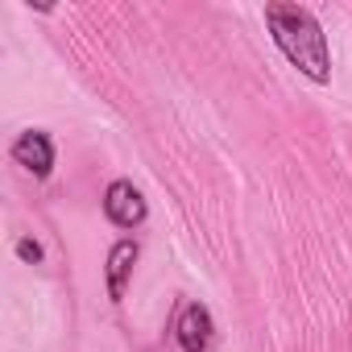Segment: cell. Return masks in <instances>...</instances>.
Returning <instances> with one entry per match:
<instances>
[{
	"instance_id": "6da1fadb",
	"label": "cell",
	"mask_w": 352,
	"mask_h": 352,
	"mask_svg": "<svg viewBox=\"0 0 352 352\" xmlns=\"http://www.w3.org/2000/svg\"><path fill=\"white\" fill-rule=\"evenodd\" d=\"M265 25L278 42V50L290 58V67H298L311 83H327L331 79V50L323 38V25L315 21L311 9L302 5H265Z\"/></svg>"
},
{
	"instance_id": "7a4b0ae2",
	"label": "cell",
	"mask_w": 352,
	"mask_h": 352,
	"mask_svg": "<svg viewBox=\"0 0 352 352\" xmlns=\"http://www.w3.org/2000/svg\"><path fill=\"white\" fill-rule=\"evenodd\" d=\"M104 216H108L116 228H137V224H145V199H141V191H137L133 183H124V179L108 183V191H104Z\"/></svg>"
},
{
	"instance_id": "3957f363",
	"label": "cell",
	"mask_w": 352,
	"mask_h": 352,
	"mask_svg": "<svg viewBox=\"0 0 352 352\" xmlns=\"http://www.w3.org/2000/svg\"><path fill=\"white\" fill-rule=\"evenodd\" d=\"M212 331H216V323H212V311L204 302H187L179 311L174 336H179V348L183 352H208L212 348Z\"/></svg>"
},
{
	"instance_id": "277c9868",
	"label": "cell",
	"mask_w": 352,
	"mask_h": 352,
	"mask_svg": "<svg viewBox=\"0 0 352 352\" xmlns=\"http://www.w3.org/2000/svg\"><path fill=\"white\" fill-rule=\"evenodd\" d=\"M13 162L25 166L30 174H38V179H46V174L54 170V141H50V133L25 129V133L13 141Z\"/></svg>"
},
{
	"instance_id": "5b68a950",
	"label": "cell",
	"mask_w": 352,
	"mask_h": 352,
	"mask_svg": "<svg viewBox=\"0 0 352 352\" xmlns=\"http://www.w3.org/2000/svg\"><path fill=\"white\" fill-rule=\"evenodd\" d=\"M133 265H137V241H116L112 249H108V298L112 302H120L124 298V286H129V274H133Z\"/></svg>"
},
{
	"instance_id": "8992f818",
	"label": "cell",
	"mask_w": 352,
	"mask_h": 352,
	"mask_svg": "<svg viewBox=\"0 0 352 352\" xmlns=\"http://www.w3.org/2000/svg\"><path fill=\"white\" fill-rule=\"evenodd\" d=\"M17 257L30 261V265H38V261H42V245H38L34 236H21V241H17Z\"/></svg>"
}]
</instances>
